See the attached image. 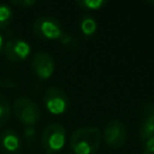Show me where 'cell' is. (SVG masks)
Returning a JSON list of instances; mask_svg holds the SVG:
<instances>
[{
  "label": "cell",
  "instance_id": "1",
  "mask_svg": "<svg viewBox=\"0 0 154 154\" xmlns=\"http://www.w3.org/2000/svg\"><path fill=\"white\" fill-rule=\"evenodd\" d=\"M102 134L96 126H82L70 137V148L75 154H94L101 143Z\"/></svg>",
  "mask_w": 154,
  "mask_h": 154
},
{
  "label": "cell",
  "instance_id": "2",
  "mask_svg": "<svg viewBox=\"0 0 154 154\" xmlns=\"http://www.w3.org/2000/svg\"><path fill=\"white\" fill-rule=\"evenodd\" d=\"M65 140H66L65 128L59 123L49 124L45 128L41 136L42 148L46 152V154L57 153L64 147Z\"/></svg>",
  "mask_w": 154,
  "mask_h": 154
},
{
  "label": "cell",
  "instance_id": "3",
  "mask_svg": "<svg viewBox=\"0 0 154 154\" xmlns=\"http://www.w3.org/2000/svg\"><path fill=\"white\" fill-rule=\"evenodd\" d=\"M34 34L43 40H59L63 28L58 18L53 16H40L32 23Z\"/></svg>",
  "mask_w": 154,
  "mask_h": 154
},
{
  "label": "cell",
  "instance_id": "4",
  "mask_svg": "<svg viewBox=\"0 0 154 154\" xmlns=\"http://www.w3.org/2000/svg\"><path fill=\"white\" fill-rule=\"evenodd\" d=\"M14 116L26 125L35 124L40 118V109L37 105L29 97H18L13 103Z\"/></svg>",
  "mask_w": 154,
  "mask_h": 154
},
{
  "label": "cell",
  "instance_id": "5",
  "mask_svg": "<svg viewBox=\"0 0 154 154\" xmlns=\"http://www.w3.org/2000/svg\"><path fill=\"white\" fill-rule=\"evenodd\" d=\"M43 102L52 114H61L69 106V99L65 91L58 87H51L45 91Z\"/></svg>",
  "mask_w": 154,
  "mask_h": 154
},
{
  "label": "cell",
  "instance_id": "6",
  "mask_svg": "<svg viewBox=\"0 0 154 154\" xmlns=\"http://www.w3.org/2000/svg\"><path fill=\"white\" fill-rule=\"evenodd\" d=\"M126 128L119 119H112L107 123L103 131L105 142L111 148H120L126 141Z\"/></svg>",
  "mask_w": 154,
  "mask_h": 154
},
{
  "label": "cell",
  "instance_id": "7",
  "mask_svg": "<svg viewBox=\"0 0 154 154\" xmlns=\"http://www.w3.org/2000/svg\"><path fill=\"white\" fill-rule=\"evenodd\" d=\"M31 69L41 79H48L55 69L54 59L46 52H37L31 59Z\"/></svg>",
  "mask_w": 154,
  "mask_h": 154
},
{
  "label": "cell",
  "instance_id": "8",
  "mask_svg": "<svg viewBox=\"0 0 154 154\" xmlns=\"http://www.w3.org/2000/svg\"><path fill=\"white\" fill-rule=\"evenodd\" d=\"M140 138L142 141L154 136V103L144 102L140 111Z\"/></svg>",
  "mask_w": 154,
  "mask_h": 154
},
{
  "label": "cell",
  "instance_id": "9",
  "mask_svg": "<svg viewBox=\"0 0 154 154\" xmlns=\"http://www.w3.org/2000/svg\"><path fill=\"white\" fill-rule=\"evenodd\" d=\"M30 45L22 38H11L4 46V53L11 61H23L30 54Z\"/></svg>",
  "mask_w": 154,
  "mask_h": 154
},
{
  "label": "cell",
  "instance_id": "10",
  "mask_svg": "<svg viewBox=\"0 0 154 154\" xmlns=\"http://www.w3.org/2000/svg\"><path fill=\"white\" fill-rule=\"evenodd\" d=\"M0 148L5 154H19L20 138L14 130H5L0 135Z\"/></svg>",
  "mask_w": 154,
  "mask_h": 154
},
{
  "label": "cell",
  "instance_id": "11",
  "mask_svg": "<svg viewBox=\"0 0 154 154\" xmlns=\"http://www.w3.org/2000/svg\"><path fill=\"white\" fill-rule=\"evenodd\" d=\"M79 28L85 36H91L95 34L97 29V24H96V20L91 16H83L79 22Z\"/></svg>",
  "mask_w": 154,
  "mask_h": 154
},
{
  "label": "cell",
  "instance_id": "12",
  "mask_svg": "<svg viewBox=\"0 0 154 154\" xmlns=\"http://www.w3.org/2000/svg\"><path fill=\"white\" fill-rule=\"evenodd\" d=\"M10 114H11L10 101L2 93H0V128L7 123Z\"/></svg>",
  "mask_w": 154,
  "mask_h": 154
},
{
  "label": "cell",
  "instance_id": "13",
  "mask_svg": "<svg viewBox=\"0 0 154 154\" xmlns=\"http://www.w3.org/2000/svg\"><path fill=\"white\" fill-rule=\"evenodd\" d=\"M13 18V11L8 5L0 4V29L10 25Z\"/></svg>",
  "mask_w": 154,
  "mask_h": 154
},
{
  "label": "cell",
  "instance_id": "14",
  "mask_svg": "<svg viewBox=\"0 0 154 154\" xmlns=\"http://www.w3.org/2000/svg\"><path fill=\"white\" fill-rule=\"evenodd\" d=\"M107 2L105 0H78L77 5L83 10H100Z\"/></svg>",
  "mask_w": 154,
  "mask_h": 154
},
{
  "label": "cell",
  "instance_id": "15",
  "mask_svg": "<svg viewBox=\"0 0 154 154\" xmlns=\"http://www.w3.org/2000/svg\"><path fill=\"white\" fill-rule=\"evenodd\" d=\"M143 154H154V136L143 141Z\"/></svg>",
  "mask_w": 154,
  "mask_h": 154
},
{
  "label": "cell",
  "instance_id": "16",
  "mask_svg": "<svg viewBox=\"0 0 154 154\" xmlns=\"http://www.w3.org/2000/svg\"><path fill=\"white\" fill-rule=\"evenodd\" d=\"M12 4L13 5H16V6H19V7H30V6H32V5H35L36 4V1L35 0H18V1H12Z\"/></svg>",
  "mask_w": 154,
  "mask_h": 154
},
{
  "label": "cell",
  "instance_id": "17",
  "mask_svg": "<svg viewBox=\"0 0 154 154\" xmlns=\"http://www.w3.org/2000/svg\"><path fill=\"white\" fill-rule=\"evenodd\" d=\"M59 41L61 43H64V45H70V42L72 41V37H71V35H69L66 32H63L61 36L59 37Z\"/></svg>",
  "mask_w": 154,
  "mask_h": 154
},
{
  "label": "cell",
  "instance_id": "18",
  "mask_svg": "<svg viewBox=\"0 0 154 154\" xmlns=\"http://www.w3.org/2000/svg\"><path fill=\"white\" fill-rule=\"evenodd\" d=\"M4 46H5V41H4V36L0 32V54L4 52Z\"/></svg>",
  "mask_w": 154,
  "mask_h": 154
},
{
  "label": "cell",
  "instance_id": "19",
  "mask_svg": "<svg viewBox=\"0 0 154 154\" xmlns=\"http://www.w3.org/2000/svg\"><path fill=\"white\" fill-rule=\"evenodd\" d=\"M147 2H149V4H154V1H147Z\"/></svg>",
  "mask_w": 154,
  "mask_h": 154
}]
</instances>
